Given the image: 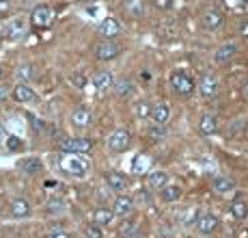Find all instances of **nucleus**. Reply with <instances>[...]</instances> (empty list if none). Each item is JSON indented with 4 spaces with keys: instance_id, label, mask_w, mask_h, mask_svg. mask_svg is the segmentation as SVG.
Masks as SVG:
<instances>
[{
    "instance_id": "nucleus-44",
    "label": "nucleus",
    "mask_w": 248,
    "mask_h": 238,
    "mask_svg": "<svg viewBox=\"0 0 248 238\" xmlns=\"http://www.w3.org/2000/svg\"><path fill=\"white\" fill-rule=\"evenodd\" d=\"M28 119L32 121V128H35V130H41V121H37V119L32 117V115H28Z\"/></svg>"
},
{
    "instance_id": "nucleus-14",
    "label": "nucleus",
    "mask_w": 248,
    "mask_h": 238,
    "mask_svg": "<svg viewBox=\"0 0 248 238\" xmlns=\"http://www.w3.org/2000/svg\"><path fill=\"white\" fill-rule=\"evenodd\" d=\"M17 169L22 171V173H26V175H35V173H39L41 169H44V163H41L39 158H24L17 163Z\"/></svg>"
},
{
    "instance_id": "nucleus-15",
    "label": "nucleus",
    "mask_w": 248,
    "mask_h": 238,
    "mask_svg": "<svg viewBox=\"0 0 248 238\" xmlns=\"http://www.w3.org/2000/svg\"><path fill=\"white\" fill-rule=\"evenodd\" d=\"M89 123H91L89 108H84V106L74 108V113H71V126H76V128H89Z\"/></svg>"
},
{
    "instance_id": "nucleus-11",
    "label": "nucleus",
    "mask_w": 248,
    "mask_h": 238,
    "mask_svg": "<svg viewBox=\"0 0 248 238\" xmlns=\"http://www.w3.org/2000/svg\"><path fill=\"white\" fill-rule=\"evenodd\" d=\"M218 89V78L212 74V71H207V74L201 78V85H199V93L203 95V98H212L214 93H216Z\"/></svg>"
},
{
    "instance_id": "nucleus-23",
    "label": "nucleus",
    "mask_w": 248,
    "mask_h": 238,
    "mask_svg": "<svg viewBox=\"0 0 248 238\" xmlns=\"http://www.w3.org/2000/svg\"><path fill=\"white\" fill-rule=\"evenodd\" d=\"M229 212H231L233 219H246L248 217V204L242 197L233 199L231 206H229Z\"/></svg>"
},
{
    "instance_id": "nucleus-3",
    "label": "nucleus",
    "mask_w": 248,
    "mask_h": 238,
    "mask_svg": "<svg viewBox=\"0 0 248 238\" xmlns=\"http://www.w3.org/2000/svg\"><path fill=\"white\" fill-rule=\"evenodd\" d=\"M52 17H54V13L47 4H37L31 13V24L35 28H47L52 24Z\"/></svg>"
},
{
    "instance_id": "nucleus-34",
    "label": "nucleus",
    "mask_w": 248,
    "mask_h": 238,
    "mask_svg": "<svg viewBox=\"0 0 248 238\" xmlns=\"http://www.w3.org/2000/svg\"><path fill=\"white\" fill-rule=\"evenodd\" d=\"M84 236H87V238H102L104 236L102 225H97V223H91V225L84 227Z\"/></svg>"
},
{
    "instance_id": "nucleus-13",
    "label": "nucleus",
    "mask_w": 248,
    "mask_h": 238,
    "mask_svg": "<svg viewBox=\"0 0 248 238\" xmlns=\"http://www.w3.org/2000/svg\"><path fill=\"white\" fill-rule=\"evenodd\" d=\"M112 83H114V78L110 71H97V74L93 76V87H95V91H99V93L108 91V89L112 87Z\"/></svg>"
},
{
    "instance_id": "nucleus-33",
    "label": "nucleus",
    "mask_w": 248,
    "mask_h": 238,
    "mask_svg": "<svg viewBox=\"0 0 248 238\" xmlns=\"http://www.w3.org/2000/svg\"><path fill=\"white\" fill-rule=\"evenodd\" d=\"M4 147H7L9 152H20L22 150V139L20 136H4Z\"/></svg>"
},
{
    "instance_id": "nucleus-43",
    "label": "nucleus",
    "mask_w": 248,
    "mask_h": 238,
    "mask_svg": "<svg viewBox=\"0 0 248 238\" xmlns=\"http://www.w3.org/2000/svg\"><path fill=\"white\" fill-rule=\"evenodd\" d=\"M9 11V0H0V16Z\"/></svg>"
},
{
    "instance_id": "nucleus-25",
    "label": "nucleus",
    "mask_w": 248,
    "mask_h": 238,
    "mask_svg": "<svg viewBox=\"0 0 248 238\" xmlns=\"http://www.w3.org/2000/svg\"><path fill=\"white\" fill-rule=\"evenodd\" d=\"M106 184L110 187L112 190H117V193H121V190H125L127 188V178H123L121 173H108L106 175Z\"/></svg>"
},
{
    "instance_id": "nucleus-7",
    "label": "nucleus",
    "mask_w": 248,
    "mask_h": 238,
    "mask_svg": "<svg viewBox=\"0 0 248 238\" xmlns=\"http://www.w3.org/2000/svg\"><path fill=\"white\" fill-rule=\"evenodd\" d=\"M121 54V46L114 44V41H102L97 48H95V56H97L99 61H112L117 59V56Z\"/></svg>"
},
{
    "instance_id": "nucleus-21",
    "label": "nucleus",
    "mask_w": 248,
    "mask_h": 238,
    "mask_svg": "<svg viewBox=\"0 0 248 238\" xmlns=\"http://www.w3.org/2000/svg\"><path fill=\"white\" fill-rule=\"evenodd\" d=\"M151 119H154L155 123H166L170 117V108L169 104H155V106H151Z\"/></svg>"
},
{
    "instance_id": "nucleus-31",
    "label": "nucleus",
    "mask_w": 248,
    "mask_h": 238,
    "mask_svg": "<svg viewBox=\"0 0 248 238\" xmlns=\"http://www.w3.org/2000/svg\"><path fill=\"white\" fill-rule=\"evenodd\" d=\"M46 210L50 212V214H61V212L65 210V202H63V199H56V197L50 199V202L46 204Z\"/></svg>"
},
{
    "instance_id": "nucleus-18",
    "label": "nucleus",
    "mask_w": 248,
    "mask_h": 238,
    "mask_svg": "<svg viewBox=\"0 0 248 238\" xmlns=\"http://www.w3.org/2000/svg\"><path fill=\"white\" fill-rule=\"evenodd\" d=\"M154 160L149 158V156H145V154H138L134 160H132V165H130V171L134 175H142V173H147L149 171V167Z\"/></svg>"
},
{
    "instance_id": "nucleus-16",
    "label": "nucleus",
    "mask_w": 248,
    "mask_h": 238,
    "mask_svg": "<svg viewBox=\"0 0 248 238\" xmlns=\"http://www.w3.org/2000/svg\"><path fill=\"white\" fill-rule=\"evenodd\" d=\"M222 22H225V17H222V13H218V11H205L203 17H201V24L205 28H209V31L220 28Z\"/></svg>"
},
{
    "instance_id": "nucleus-20",
    "label": "nucleus",
    "mask_w": 248,
    "mask_h": 238,
    "mask_svg": "<svg viewBox=\"0 0 248 238\" xmlns=\"http://www.w3.org/2000/svg\"><path fill=\"white\" fill-rule=\"evenodd\" d=\"M160 197H162V202L173 204V202H177V199L181 197V188L175 187V184H164V187L160 188Z\"/></svg>"
},
{
    "instance_id": "nucleus-10",
    "label": "nucleus",
    "mask_w": 248,
    "mask_h": 238,
    "mask_svg": "<svg viewBox=\"0 0 248 238\" xmlns=\"http://www.w3.org/2000/svg\"><path fill=\"white\" fill-rule=\"evenodd\" d=\"M9 214H11L13 219H26L28 214H31V204L24 197H16L11 202V206H9Z\"/></svg>"
},
{
    "instance_id": "nucleus-19",
    "label": "nucleus",
    "mask_w": 248,
    "mask_h": 238,
    "mask_svg": "<svg viewBox=\"0 0 248 238\" xmlns=\"http://www.w3.org/2000/svg\"><path fill=\"white\" fill-rule=\"evenodd\" d=\"M97 33L102 37H106V39H112V37L119 33V22L112 20V17H106V20L97 26Z\"/></svg>"
},
{
    "instance_id": "nucleus-6",
    "label": "nucleus",
    "mask_w": 248,
    "mask_h": 238,
    "mask_svg": "<svg viewBox=\"0 0 248 238\" xmlns=\"http://www.w3.org/2000/svg\"><path fill=\"white\" fill-rule=\"evenodd\" d=\"M24 35H26V20H22V17L7 22V26L2 31V37L7 41H20Z\"/></svg>"
},
{
    "instance_id": "nucleus-35",
    "label": "nucleus",
    "mask_w": 248,
    "mask_h": 238,
    "mask_svg": "<svg viewBox=\"0 0 248 238\" xmlns=\"http://www.w3.org/2000/svg\"><path fill=\"white\" fill-rule=\"evenodd\" d=\"M69 80H71V85H74V87H78V89L87 87V76H84L82 71H74V74L69 76Z\"/></svg>"
},
{
    "instance_id": "nucleus-12",
    "label": "nucleus",
    "mask_w": 248,
    "mask_h": 238,
    "mask_svg": "<svg viewBox=\"0 0 248 238\" xmlns=\"http://www.w3.org/2000/svg\"><path fill=\"white\" fill-rule=\"evenodd\" d=\"M13 100H16V102H20V104H28V102H35V91H32L31 87H28V85H24V83H20L17 85L16 89H13Z\"/></svg>"
},
{
    "instance_id": "nucleus-42",
    "label": "nucleus",
    "mask_w": 248,
    "mask_h": 238,
    "mask_svg": "<svg viewBox=\"0 0 248 238\" xmlns=\"http://www.w3.org/2000/svg\"><path fill=\"white\" fill-rule=\"evenodd\" d=\"M242 130V121H233L231 123V135H237Z\"/></svg>"
},
{
    "instance_id": "nucleus-26",
    "label": "nucleus",
    "mask_w": 248,
    "mask_h": 238,
    "mask_svg": "<svg viewBox=\"0 0 248 238\" xmlns=\"http://www.w3.org/2000/svg\"><path fill=\"white\" fill-rule=\"evenodd\" d=\"M112 219L114 212L108 210V208H97L93 212V223H97V225H108V223H112Z\"/></svg>"
},
{
    "instance_id": "nucleus-29",
    "label": "nucleus",
    "mask_w": 248,
    "mask_h": 238,
    "mask_svg": "<svg viewBox=\"0 0 248 238\" xmlns=\"http://www.w3.org/2000/svg\"><path fill=\"white\" fill-rule=\"evenodd\" d=\"M166 182H169V175H166L164 171H151L149 178H147V184H149L151 188H162Z\"/></svg>"
},
{
    "instance_id": "nucleus-1",
    "label": "nucleus",
    "mask_w": 248,
    "mask_h": 238,
    "mask_svg": "<svg viewBox=\"0 0 248 238\" xmlns=\"http://www.w3.org/2000/svg\"><path fill=\"white\" fill-rule=\"evenodd\" d=\"M59 167L63 173L71 175V178H82L89 171V160L84 158L82 154H71V152H65L59 158Z\"/></svg>"
},
{
    "instance_id": "nucleus-38",
    "label": "nucleus",
    "mask_w": 248,
    "mask_h": 238,
    "mask_svg": "<svg viewBox=\"0 0 248 238\" xmlns=\"http://www.w3.org/2000/svg\"><path fill=\"white\" fill-rule=\"evenodd\" d=\"M46 238H71V236H69L65 230H61V227H52V230L47 232Z\"/></svg>"
},
{
    "instance_id": "nucleus-2",
    "label": "nucleus",
    "mask_w": 248,
    "mask_h": 238,
    "mask_svg": "<svg viewBox=\"0 0 248 238\" xmlns=\"http://www.w3.org/2000/svg\"><path fill=\"white\" fill-rule=\"evenodd\" d=\"M106 143H108V150H110V152H114V154H121V152H125L127 147H130L132 136H130V132H127L125 128H117V130L108 136Z\"/></svg>"
},
{
    "instance_id": "nucleus-39",
    "label": "nucleus",
    "mask_w": 248,
    "mask_h": 238,
    "mask_svg": "<svg viewBox=\"0 0 248 238\" xmlns=\"http://www.w3.org/2000/svg\"><path fill=\"white\" fill-rule=\"evenodd\" d=\"M154 4H155L158 9H162V11H164V9H170L173 0H154Z\"/></svg>"
},
{
    "instance_id": "nucleus-40",
    "label": "nucleus",
    "mask_w": 248,
    "mask_h": 238,
    "mask_svg": "<svg viewBox=\"0 0 248 238\" xmlns=\"http://www.w3.org/2000/svg\"><path fill=\"white\" fill-rule=\"evenodd\" d=\"M181 221H184V223H190V221H192V219H194V210H186V214H181Z\"/></svg>"
},
{
    "instance_id": "nucleus-5",
    "label": "nucleus",
    "mask_w": 248,
    "mask_h": 238,
    "mask_svg": "<svg viewBox=\"0 0 248 238\" xmlns=\"http://www.w3.org/2000/svg\"><path fill=\"white\" fill-rule=\"evenodd\" d=\"M63 152H71V154H89L93 150V141L91 139H63L59 143Z\"/></svg>"
},
{
    "instance_id": "nucleus-37",
    "label": "nucleus",
    "mask_w": 248,
    "mask_h": 238,
    "mask_svg": "<svg viewBox=\"0 0 248 238\" xmlns=\"http://www.w3.org/2000/svg\"><path fill=\"white\" fill-rule=\"evenodd\" d=\"M136 115L142 117V119L149 117V115H151V106H149L147 102H138V104H136Z\"/></svg>"
},
{
    "instance_id": "nucleus-41",
    "label": "nucleus",
    "mask_w": 248,
    "mask_h": 238,
    "mask_svg": "<svg viewBox=\"0 0 248 238\" xmlns=\"http://www.w3.org/2000/svg\"><path fill=\"white\" fill-rule=\"evenodd\" d=\"M240 35L242 37H248V20H244L240 24Z\"/></svg>"
},
{
    "instance_id": "nucleus-28",
    "label": "nucleus",
    "mask_w": 248,
    "mask_h": 238,
    "mask_svg": "<svg viewBox=\"0 0 248 238\" xmlns=\"http://www.w3.org/2000/svg\"><path fill=\"white\" fill-rule=\"evenodd\" d=\"M114 93L119 95V98H125V95H130L134 91V85H132V80L127 78H121V80H114Z\"/></svg>"
},
{
    "instance_id": "nucleus-8",
    "label": "nucleus",
    "mask_w": 248,
    "mask_h": 238,
    "mask_svg": "<svg viewBox=\"0 0 248 238\" xmlns=\"http://www.w3.org/2000/svg\"><path fill=\"white\" fill-rule=\"evenodd\" d=\"M218 227V217L212 212H203L197 217V230L201 232V234H212L214 230Z\"/></svg>"
},
{
    "instance_id": "nucleus-45",
    "label": "nucleus",
    "mask_w": 248,
    "mask_h": 238,
    "mask_svg": "<svg viewBox=\"0 0 248 238\" xmlns=\"http://www.w3.org/2000/svg\"><path fill=\"white\" fill-rule=\"evenodd\" d=\"M7 95H9V89L0 85V100H4V98H7Z\"/></svg>"
},
{
    "instance_id": "nucleus-27",
    "label": "nucleus",
    "mask_w": 248,
    "mask_h": 238,
    "mask_svg": "<svg viewBox=\"0 0 248 238\" xmlns=\"http://www.w3.org/2000/svg\"><path fill=\"white\" fill-rule=\"evenodd\" d=\"M125 11L132 17H140L145 13V0H125Z\"/></svg>"
},
{
    "instance_id": "nucleus-30",
    "label": "nucleus",
    "mask_w": 248,
    "mask_h": 238,
    "mask_svg": "<svg viewBox=\"0 0 248 238\" xmlns=\"http://www.w3.org/2000/svg\"><path fill=\"white\" fill-rule=\"evenodd\" d=\"M119 236L121 238H142V232L138 230L136 225H132V223H123V225L119 227Z\"/></svg>"
},
{
    "instance_id": "nucleus-22",
    "label": "nucleus",
    "mask_w": 248,
    "mask_h": 238,
    "mask_svg": "<svg viewBox=\"0 0 248 238\" xmlns=\"http://www.w3.org/2000/svg\"><path fill=\"white\" fill-rule=\"evenodd\" d=\"M199 130H201V135H205V136L214 135V132L218 130V119L214 115H203L201 121H199Z\"/></svg>"
},
{
    "instance_id": "nucleus-9",
    "label": "nucleus",
    "mask_w": 248,
    "mask_h": 238,
    "mask_svg": "<svg viewBox=\"0 0 248 238\" xmlns=\"http://www.w3.org/2000/svg\"><path fill=\"white\" fill-rule=\"evenodd\" d=\"M132 210H134V202H132V197H127V195H119V197H114V206H112L114 217H130Z\"/></svg>"
},
{
    "instance_id": "nucleus-17",
    "label": "nucleus",
    "mask_w": 248,
    "mask_h": 238,
    "mask_svg": "<svg viewBox=\"0 0 248 238\" xmlns=\"http://www.w3.org/2000/svg\"><path fill=\"white\" fill-rule=\"evenodd\" d=\"M235 54H237V46L235 44H225L214 52V61H216V63H227V61H231Z\"/></svg>"
},
{
    "instance_id": "nucleus-46",
    "label": "nucleus",
    "mask_w": 248,
    "mask_h": 238,
    "mask_svg": "<svg viewBox=\"0 0 248 238\" xmlns=\"http://www.w3.org/2000/svg\"><path fill=\"white\" fill-rule=\"evenodd\" d=\"M4 136H7V132H4V126L0 123V141H4Z\"/></svg>"
},
{
    "instance_id": "nucleus-24",
    "label": "nucleus",
    "mask_w": 248,
    "mask_h": 238,
    "mask_svg": "<svg viewBox=\"0 0 248 238\" xmlns=\"http://www.w3.org/2000/svg\"><path fill=\"white\" fill-rule=\"evenodd\" d=\"M212 187H214V190H218V193H231V190L235 188V182H233L231 178H225V175H216V178L212 180Z\"/></svg>"
},
{
    "instance_id": "nucleus-4",
    "label": "nucleus",
    "mask_w": 248,
    "mask_h": 238,
    "mask_svg": "<svg viewBox=\"0 0 248 238\" xmlns=\"http://www.w3.org/2000/svg\"><path fill=\"white\" fill-rule=\"evenodd\" d=\"M170 87L181 95H190L194 91V80L190 78V74H186V71H175V74L170 76Z\"/></svg>"
},
{
    "instance_id": "nucleus-47",
    "label": "nucleus",
    "mask_w": 248,
    "mask_h": 238,
    "mask_svg": "<svg viewBox=\"0 0 248 238\" xmlns=\"http://www.w3.org/2000/svg\"><path fill=\"white\" fill-rule=\"evenodd\" d=\"M244 93H246V98H248V83H246V87H244Z\"/></svg>"
},
{
    "instance_id": "nucleus-32",
    "label": "nucleus",
    "mask_w": 248,
    "mask_h": 238,
    "mask_svg": "<svg viewBox=\"0 0 248 238\" xmlns=\"http://www.w3.org/2000/svg\"><path fill=\"white\" fill-rule=\"evenodd\" d=\"M149 139L155 141V143H160L162 139H166V128L162 126V123H158V126H154V128H149Z\"/></svg>"
},
{
    "instance_id": "nucleus-36",
    "label": "nucleus",
    "mask_w": 248,
    "mask_h": 238,
    "mask_svg": "<svg viewBox=\"0 0 248 238\" xmlns=\"http://www.w3.org/2000/svg\"><path fill=\"white\" fill-rule=\"evenodd\" d=\"M16 76L20 80H28L32 76V68H31V65H20V68L16 69Z\"/></svg>"
}]
</instances>
